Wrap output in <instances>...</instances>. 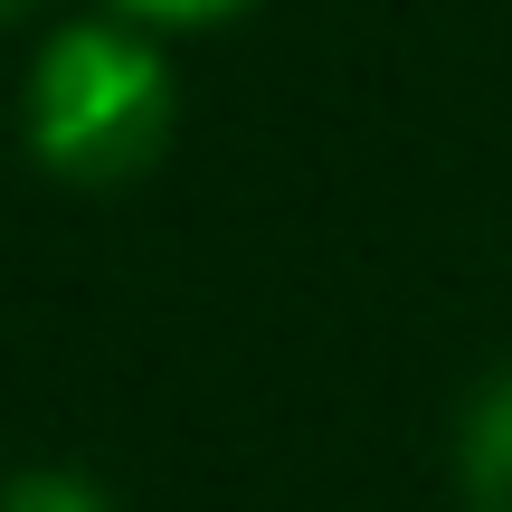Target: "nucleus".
I'll return each mask as SVG.
<instances>
[{"label":"nucleus","instance_id":"1","mask_svg":"<svg viewBox=\"0 0 512 512\" xmlns=\"http://www.w3.org/2000/svg\"><path fill=\"white\" fill-rule=\"evenodd\" d=\"M181 133V76L162 57V29L124 10L57 19L19 86V143L57 190H124Z\"/></svg>","mask_w":512,"mask_h":512},{"label":"nucleus","instance_id":"2","mask_svg":"<svg viewBox=\"0 0 512 512\" xmlns=\"http://www.w3.org/2000/svg\"><path fill=\"white\" fill-rule=\"evenodd\" d=\"M456 494L465 512H512V370L475 389V408L456 427Z\"/></svg>","mask_w":512,"mask_h":512},{"label":"nucleus","instance_id":"3","mask_svg":"<svg viewBox=\"0 0 512 512\" xmlns=\"http://www.w3.org/2000/svg\"><path fill=\"white\" fill-rule=\"evenodd\" d=\"M0 512H124L95 475H76V465H19L10 484H0Z\"/></svg>","mask_w":512,"mask_h":512},{"label":"nucleus","instance_id":"4","mask_svg":"<svg viewBox=\"0 0 512 512\" xmlns=\"http://www.w3.org/2000/svg\"><path fill=\"white\" fill-rule=\"evenodd\" d=\"M105 10H124V19H143V29H219V19H238L256 10V0H105Z\"/></svg>","mask_w":512,"mask_h":512},{"label":"nucleus","instance_id":"5","mask_svg":"<svg viewBox=\"0 0 512 512\" xmlns=\"http://www.w3.org/2000/svg\"><path fill=\"white\" fill-rule=\"evenodd\" d=\"M48 0H0V29H19V19H38Z\"/></svg>","mask_w":512,"mask_h":512}]
</instances>
